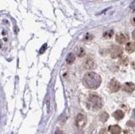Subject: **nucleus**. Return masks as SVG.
I'll list each match as a JSON object with an SVG mask.
<instances>
[{"mask_svg": "<svg viewBox=\"0 0 135 134\" xmlns=\"http://www.w3.org/2000/svg\"><path fill=\"white\" fill-rule=\"evenodd\" d=\"M102 82L101 76L95 72H89L84 75L83 84L86 88L95 90L97 89Z\"/></svg>", "mask_w": 135, "mask_h": 134, "instance_id": "nucleus-1", "label": "nucleus"}, {"mask_svg": "<svg viewBox=\"0 0 135 134\" xmlns=\"http://www.w3.org/2000/svg\"><path fill=\"white\" fill-rule=\"evenodd\" d=\"M86 105L89 109H92L94 111L100 109L103 106L101 98L96 95H89Z\"/></svg>", "mask_w": 135, "mask_h": 134, "instance_id": "nucleus-2", "label": "nucleus"}, {"mask_svg": "<svg viewBox=\"0 0 135 134\" xmlns=\"http://www.w3.org/2000/svg\"><path fill=\"white\" fill-rule=\"evenodd\" d=\"M86 117L82 113H79L76 116L75 119V124L76 126L78 129H83L86 124Z\"/></svg>", "mask_w": 135, "mask_h": 134, "instance_id": "nucleus-3", "label": "nucleus"}, {"mask_svg": "<svg viewBox=\"0 0 135 134\" xmlns=\"http://www.w3.org/2000/svg\"><path fill=\"white\" fill-rule=\"evenodd\" d=\"M122 48L120 46H113L110 49V55L112 58H113V59L120 57L122 55Z\"/></svg>", "mask_w": 135, "mask_h": 134, "instance_id": "nucleus-4", "label": "nucleus"}, {"mask_svg": "<svg viewBox=\"0 0 135 134\" xmlns=\"http://www.w3.org/2000/svg\"><path fill=\"white\" fill-rule=\"evenodd\" d=\"M129 36L126 32H120L115 36V41L119 44H124L128 41Z\"/></svg>", "mask_w": 135, "mask_h": 134, "instance_id": "nucleus-5", "label": "nucleus"}, {"mask_svg": "<svg viewBox=\"0 0 135 134\" xmlns=\"http://www.w3.org/2000/svg\"><path fill=\"white\" fill-rule=\"evenodd\" d=\"M97 65L95 63V61L91 58H87L83 63V67L84 69L88 70H92L96 67Z\"/></svg>", "mask_w": 135, "mask_h": 134, "instance_id": "nucleus-6", "label": "nucleus"}, {"mask_svg": "<svg viewBox=\"0 0 135 134\" xmlns=\"http://www.w3.org/2000/svg\"><path fill=\"white\" fill-rule=\"evenodd\" d=\"M121 88L120 84L115 79H112L109 84V88L112 92H117Z\"/></svg>", "mask_w": 135, "mask_h": 134, "instance_id": "nucleus-7", "label": "nucleus"}, {"mask_svg": "<svg viewBox=\"0 0 135 134\" xmlns=\"http://www.w3.org/2000/svg\"><path fill=\"white\" fill-rule=\"evenodd\" d=\"M122 88L124 91L127 92H132L135 90V84L132 82H127L123 84Z\"/></svg>", "mask_w": 135, "mask_h": 134, "instance_id": "nucleus-8", "label": "nucleus"}, {"mask_svg": "<svg viewBox=\"0 0 135 134\" xmlns=\"http://www.w3.org/2000/svg\"><path fill=\"white\" fill-rule=\"evenodd\" d=\"M108 131L112 134H120L122 131V129L119 125H110L108 128Z\"/></svg>", "mask_w": 135, "mask_h": 134, "instance_id": "nucleus-9", "label": "nucleus"}, {"mask_svg": "<svg viewBox=\"0 0 135 134\" xmlns=\"http://www.w3.org/2000/svg\"><path fill=\"white\" fill-rule=\"evenodd\" d=\"M125 49L128 53H132L135 52V43L132 42H128L125 46Z\"/></svg>", "mask_w": 135, "mask_h": 134, "instance_id": "nucleus-10", "label": "nucleus"}, {"mask_svg": "<svg viewBox=\"0 0 135 134\" xmlns=\"http://www.w3.org/2000/svg\"><path fill=\"white\" fill-rule=\"evenodd\" d=\"M112 116H113L116 120H121V119H122L123 118H124V113L123 111H120V110H118V111H115L113 114H112Z\"/></svg>", "mask_w": 135, "mask_h": 134, "instance_id": "nucleus-11", "label": "nucleus"}, {"mask_svg": "<svg viewBox=\"0 0 135 134\" xmlns=\"http://www.w3.org/2000/svg\"><path fill=\"white\" fill-rule=\"evenodd\" d=\"M75 59H76L75 55H74L73 53H70L68 54V55H67V57H66V63H67V64H68V65H71V64H72L74 62Z\"/></svg>", "mask_w": 135, "mask_h": 134, "instance_id": "nucleus-12", "label": "nucleus"}, {"mask_svg": "<svg viewBox=\"0 0 135 134\" xmlns=\"http://www.w3.org/2000/svg\"><path fill=\"white\" fill-rule=\"evenodd\" d=\"M114 36V31L112 30H108V31L104 32L103 34V37L105 39H110Z\"/></svg>", "mask_w": 135, "mask_h": 134, "instance_id": "nucleus-13", "label": "nucleus"}, {"mask_svg": "<svg viewBox=\"0 0 135 134\" xmlns=\"http://www.w3.org/2000/svg\"><path fill=\"white\" fill-rule=\"evenodd\" d=\"M76 55H78V57H83L86 55V52L83 47H79L76 51Z\"/></svg>", "mask_w": 135, "mask_h": 134, "instance_id": "nucleus-14", "label": "nucleus"}, {"mask_svg": "<svg viewBox=\"0 0 135 134\" xmlns=\"http://www.w3.org/2000/svg\"><path fill=\"white\" fill-rule=\"evenodd\" d=\"M100 120L102 122H105L106 121L108 120V118H109V115H108V113H106L105 112H103L101 113V115L99 116Z\"/></svg>", "mask_w": 135, "mask_h": 134, "instance_id": "nucleus-15", "label": "nucleus"}, {"mask_svg": "<svg viewBox=\"0 0 135 134\" xmlns=\"http://www.w3.org/2000/svg\"><path fill=\"white\" fill-rule=\"evenodd\" d=\"M47 49V44H45L43 46L41 47V49L40 50V53H44L45 51Z\"/></svg>", "mask_w": 135, "mask_h": 134, "instance_id": "nucleus-16", "label": "nucleus"}, {"mask_svg": "<svg viewBox=\"0 0 135 134\" xmlns=\"http://www.w3.org/2000/svg\"><path fill=\"white\" fill-rule=\"evenodd\" d=\"M55 134H63V132L60 130H57L55 132Z\"/></svg>", "mask_w": 135, "mask_h": 134, "instance_id": "nucleus-17", "label": "nucleus"}, {"mask_svg": "<svg viewBox=\"0 0 135 134\" xmlns=\"http://www.w3.org/2000/svg\"><path fill=\"white\" fill-rule=\"evenodd\" d=\"M131 23H132V24L133 25V26H135V16L133 17L132 18V20H131Z\"/></svg>", "mask_w": 135, "mask_h": 134, "instance_id": "nucleus-18", "label": "nucleus"}, {"mask_svg": "<svg viewBox=\"0 0 135 134\" xmlns=\"http://www.w3.org/2000/svg\"><path fill=\"white\" fill-rule=\"evenodd\" d=\"M132 38H133V39L135 41V30L132 32Z\"/></svg>", "mask_w": 135, "mask_h": 134, "instance_id": "nucleus-19", "label": "nucleus"}, {"mask_svg": "<svg viewBox=\"0 0 135 134\" xmlns=\"http://www.w3.org/2000/svg\"><path fill=\"white\" fill-rule=\"evenodd\" d=\"M132 67L135 69V61L134 62H133V63H132Z\"/></svg>", "mask_w": 135, "mask_h": 134, "instance_id": "nucleus-20", "label": "nucleus"}, {"mask_svg": "<svg viewBox=\"0 0 135 134\" xmlns=\"http://www.w3.org/2000/svg\"><path fill=\"white\" fill-rule=\"evenodd\" d=\"M134 9V12H135V6L134 7V9Z\"/></svg>", "mask_w": 135, "mask_h": 134, "instance_id": "nucleus-21", "label": "nucleus"}]
</instances>
